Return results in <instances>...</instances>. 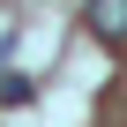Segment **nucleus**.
I'll return each mask as SVG.
<instances>
[{"label": "nucleus", "instance_id": "nucleus-1", "mask_svg": "<svg viewBox=\"0 0 127 127\" xmlns=\"http://www.w3.org/2000/svg\"><path fill=\"white\" fill-rule=\"evenodd\" d=\"M90 30L97 37H127V0H90Z\"/></svg>", "mask_w": 127, "mask_h": 127}, {"label": "nucleus", "instance_id": "nucleus-2", "mask_svg": "<svg viewBox=\"0 0 127 127\" xmlns=\"http://www.w3.org/2000/svg\"><path fill=\"white\" fill-rule=\"evenodd\" d=\"M0 105H30V82H23V75H8V82H0Z\"/></svg>", "mask_w": 127, "mask_h": 127}]
</instances>
